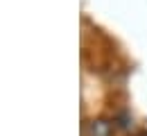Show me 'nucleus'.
Masks as SVG:
<instances>
[{"label": "nucleus", "instance_id": "nucleus-1", "mask_svg": "<svg viewBox=\"0 0 147 136\" xmlns=\"http://www.w3.org/2000/svg\"><path fill=\"white\" fill-rule=\"evenodd\" d=\"M113 134V125L104 118H97L88 122V136H111Z\"/></svg>", "mask_w": 147, "mask_h": 136}, {"label": "nucleus", "instance_id": "nucleus-2", "mask_svg": "<svg viewBox=\"0 0 147 136\" xmlns=\"http://www.w3.org/2000/svg\"><path fill=\"white\" fill-rule=\"evenodd\" d=\"M136 136H147V132H140V134H136Z\"/></svg>", "mask_w": 147, "mask_h": 136}]
</instances>
